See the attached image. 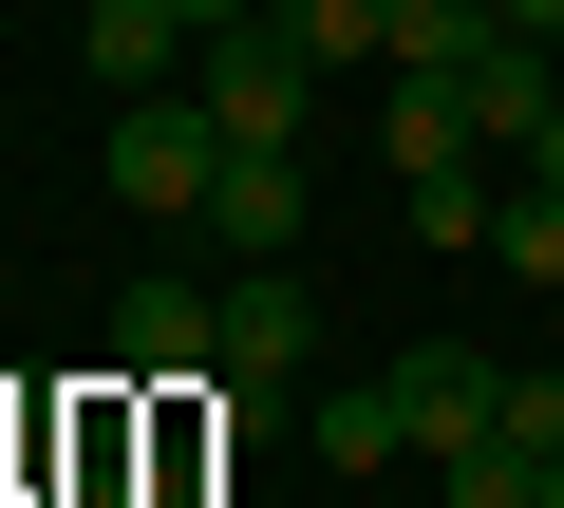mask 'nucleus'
I'll return each instance as SVG.
<instances>
[{"instance_id": "f257e3e1", "label": "nucleus", "mask_w": 564, "mask_h": 508, "mask_svg": "<svg viewBox=\"0 0 564 508\" xmlns=\"http://www.w3.org/2000/svg\"><path fill=\"white\" fill-rule=\"evenodd\" d=\"M188 95H207V132H226V151H302L321 57L282 39V20H226V39H188Z\"/></svg>"}, {"instance_id": "f03ea898", "label": "nucleus", "mask_w": 564, "mask_h": 508, "mask_svg": "<svg viewBox=\"0 0 564 508\" xmlns=\"http://www.w3.org/2000/svg\"><path fill=\"white\" fill-rule=\"evenodd\" d=\"M207 170H226V132H207V95H188V76H170V95H113V207L207 226Z\"/></svg>"}, {"instance_id": "7ed1b4c3", "label": "nucleus", "mask_w": 564, "mask_h": 508, "mask_svg": "<svg viewBox=\"0 0 564 508\" xmlns=\"http://www.w3.org/2000/svg\"><path fill=\"white\" fill-rule=\"evenodd\" d=\"M113 377H151V396H207V377H226V302L151 264V283L113 302Z\"/></svg>"}, {"instance_id": "20e7f679", "label": "nucleus", "mask_w": 564, "mask_h": 508, "mask_svg": "<svg viewBox=\"0 0 564 508\" xmlns=\"http://www.w3.org/2000/svg\"><path fill=\"white\" fill-rule=\"evenodd\" d=\"M302 358H321V302L282 264H226V396H282L302 414Z\"/></svg>"}, {"instance_id": "39448f33", "label": "nucleus", "mask_w": 564, "mask_h": 508, "mask_svg": "<svg viewBox=\"0 0 564 508\" xmlns=\"http://www.w3.org/2000/svg\"><path fill=\"white\" fill-rule=\"evenodd\" d=\"M395 396H414V452L452 471V452H489V414H508V358H470V339H395Z\"/></svg>"}, {"instance_id": "423d86ee", "label": "nucleus", "mask_w": 564, "mask_h": 508, "mask_svg": "<svg viewBox=\"0 0 564 508\" xmlns=\"http://www.w3.org/2000/svg\"><path fill=\"white\" fill-rule=\"evenodd\" d=\"M207 226H226V264H282V245L321 226V188H302V151H226V170H207Z\"/></svg>"}, {"instance_id": "0eeeda50", "label": "nucleus", "mask_w": 564, "mask_h": 508, "mask_svg": "<svg viewBox=\"0 0 564 508\" xmlns=\"http://www.w3.org/2000/svg\"><path fill=\"white\" fill-rule=\"evenodd\" d=\"M302 452H321V471H414V396H395V377H321V396H302Z\"/></svg>"}, {"instance_id": "6e6552de", "label": "nucleus", "mask_w": 564, "mask_h": 508, "mask_svg": "<svg viewBox=\"0 0 564 508\" xmlns=\"http://www.w3.org/2000/svg\"><path fill=\"white\" fill-rule=\"evenodd\" d=\"M545 114H564V39H489V57H470V132L527 170V132H545Z\"/></svg>"}, {"instance_id": "1a4fd4ad", "label": "nucleus", "mask_w": 564, "mask_h": 508, "mask_svg": "<svg viewBox=\"0 0 564 508\" xmlns=\"http://www.w3.org/2000/svg\"><path fill=\"white\" fill-rule=\"evenodd\" d=\"M76 57H95V95H170L188 76V20H170V0H95Z\"/></svg>"}, {"instance_id": "9d476101", "label": "nucleus", "mask_w": 564, "mask_h": 508, "mask_svg": "<svg viewBox=\"0 0 564 508\" xmlns=\"http://www.w3.org/2000/svg\"><path fill=\"white\" fill-rule=\"evenodd\" d=\"M508 20H489V0H395V20H377V76H470Z\"/></svg>"}, {"instance_id": "9b49d317", "label": "nucleus", "mask_w": 564, "mask_h": 508, "mask_svg": "<svg viewBox=\"0 0 564 508\" xmlns=\"http://www.w3.org/2000/svg\"><path fill=\"white\" fill-rule=\"evenodd\" d=\"M489 264L508 283H564V188H527V170L489 188Z\"/></svg>"}, {"instance_id": "f8f14e48", "label": "nucleus", "mask_w": 564, "mask_h": 508, "mask_svg": "<svg viewBox=\"0 0 564 508\" xmlns=\"http://www.w3.org/2000/svg\"><path fill=\"white\" fill-rule=\"evenodd\" d=\"M433 508H545V452H508V433H489V452H452V471H433Z\"/></svg>"}, {"instance_id": "ddd939ff", "label": "nucleus", "mask_w": 564, "mask_h": 508, "mask_svg": "<svg viewBox=\"0 0 564 508\" xmlns=\"http://www.w3.org/2000/svg\"><path fill=\"white\" fill-rule=\"evenodd\" d=\"M282 39H302L321 76H358V57H377V0H282Z\"/></svg>"}, {"instance_id": "4468645a", "label": "nucleus", "mask_w": 564, "mask_h": 508, "mask_svg": "<svg viewBox=\"0 0 564 508\" xmlns=\"http://www.w3.org/2000/svg\"><path fill=\"white\" fill-rule=\"evenodd\" d=\"M508 452H564V358H508V414H489Z\"/></svg>"}, {"instance_id": "2eb2a0df", "label": "nucleus", "mask_w": 564, "mask_h": 508, "mask_svg": "<svg viewBox=\"0 0 564 508\" xmlns=\"http://www.w3.org/2000/svg\"><path fill=\"white\" fill-rule=\"evenodd\" d=\"M57 508H132V471H113V433H95L76 471H57Z\"/></svg>"}, {"instance_id": "dca6fc26", "label": "nucleus", "mask_w": 564, "mask_h": 508, "mask_svg": "<svg viewBox=\"0 0 564 508\" xmlns=\"http://www.w3.org/2000/svg\"><path fill=\"white\" fill-rule=\"evenodd\" d=\"M170 20H188V39H226V20H263V0H170Z\"/></svg>"}, {"instance_id": "f3484780", "label": "nucleus", "mask_w": 564, "mask_h": 508, "mask_svg": "<svg viewBox=\"0 0 564 508\" xmlns=\"http://www.w3.org/2000/svg\"><path fill=\"white\" fill-rule=\"evenodd\" d=\"M489 20H508V39H564V0H489Z\"/></svg>"}, {"instance_id": "a211bd4d", "label": "nucleus", "mask_w": 564, "mask_h": 508, "mask_svg": "<svg viewBox=\"0 0 564 508\" xmlns=\"http://www.w3.org/2000/svg\"><path fill=\"white\" fill-rule=\"evenodd\" d=\"M527 188H564V114H545V132H527Z\"/></svg>"}, {"instance_id": "6ab92c4d", "label": "nucleus", "mask_w": 564, "mask_h": 508, "mask_svg": "<svg viewBox=\"0 0 564 508\" xmlns=\"http://www.w3.org/2000/svg\"><path fill=\"white\" fill-rule=\"evenodd\" d=\"M545 508H564V452H545Z\"/></svg>"}]
</instances>
